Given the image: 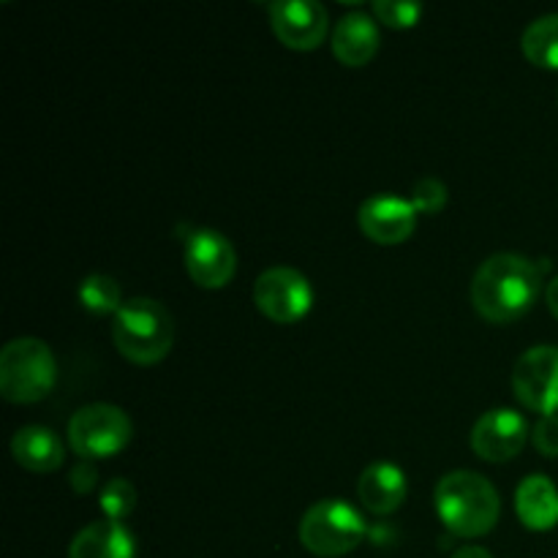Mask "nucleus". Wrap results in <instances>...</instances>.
<instances>
[{
    "label": "nucleus",
    "mask_w": 558,
    "mask_h": 558,
    "mask_svg": "<svg viewBox=\"0 0 558 558\" xmlns=\"http://www.w3.org/2000/svg\"><path fill=\"white\" fill-rule=\"evenodd\" d=\"M515 512L529 532H550L558 526V488L545 474H532L515 490Z\"/></svg>",
    "instance_id": "16"
},
{
    "label": "nucleus",
    "mask_w": 558,
    "mask_h": 558,
    "mask_svg": "<svg viewBox=\"0 0 558 558\" xmlns=\"http://www.w3.org/2000/svg\"><path fill=\"white\" fill-rule=\"evenodd\" d=\"M136 507V488L123 477H114L104 485L101 490V510L107 521H120L129 518Z\"/></svg>",
    "instance_id": "20"
},
{
    "label": "nucleus",
    "mask_w": 558,
    "mask_h": 558,
    "mask_svg": "<svg viewBox=\"0 0 558 558\" xmlns=\"http://www.w3.org/2000/svg\"><path fill=\"white\" fill-rule=\"evenodd\" d=\"M270 22L283 47L314 52L325 41L330 14L319 0H276L270 5Z\"/></svg>",
    "instance_id": "10"
},
{
    "label": "nucleus",
    "mask_w": 558,
    "mask_h": 558,
    "mask_svg": "<svg viewBox=\"0 0 558 558\" xmlns=\"http://www.w3.org/2000/svg\"><path fill=\"white\" fill-rule=\"evenodd\" d=\"M545 303H548L550 314H554L558 319V276L548 283V289H545Z\"/></svg>",
    "instance_id": "25"
},
{
    "label": "nucleus",
    "mask_w": 558,
    "mask_h": 558,
    "mask_svg": "<svg viewBox=\"0 0 558 558\" xmlns=\"http://www.w3.org/2000/svg\"><path fill=\"white\" fill-rule=\"evenodd\" d=\"M254 303L276 325H294L314 305V289L294 267H270L256 278Z\"/></svg>",
    "instance_id": "7"
},
{
    "label": "nucleus",
    "mask_w": 558,
    "mask_h": 558,
    "mask_svg": "<svg viewBox=\"0 0 558 558\" xmlns=\"http://www.w3.org/2000/svg\"><path fill=\"white\" fill-rule=\"evenodd\" d=\"M69 558H136V539L120 521H96L71 539Z\"/></svg>",
    "instance_id": "17"
},
{
    "label": "nucleus",
    "mask_w": 558,
    "mask_h": 558,
    "mask_svg": "<svg viewBox=\"0 0 558 558\" xmlns=\"http://www.w3.org/2000/svg\"><path fill=\"white\" fill-rule=\"evenodd\" d=\"M365 539V521L343 499H322L300 518V545L319 558L352 554Z\"/></svg>",
    "instance_id": "5"
},
{
    "label": "nucleus",
    "mask_w": 558,
    "mask_h": 558,
    "mask_svg": "<svg viewBox=\"0 0 558 558\" xmlns=\"http://www.w3.org/2000/svg\"><path fill=\"white\" fill-rule=\"evenodd\" d=\"M452 558H494L488 554L485 548H480V545H466V548H458Z\"/></svg>",
    "instance_id": "26"
},
{
    "label": "nucleus",
    "mask_w": 558,
    "mask_h": 558,
    "mask_svg": "<svg viewBox=\"0 0 558 558\" xmlns=\"http://www.w3.org/2000/svg\"><path fill=\"white\" fill-rule=\"evenodd\" d=\"M532 439L537 452H543L545 458H558V414L539 417V423L534 425Z\"/></svg>",
    "instance_id": "23"
},
{
    "label": "nucleus",
    "mask_w": 558,
    "mask_h": 558,
    "mask_svg": "<svg viewBox=\"0 0 558 558\" xmlns=\"http://www.w3.org/2000/svg\"><path fill=\"white\" fill-rule=\"evenodd\" d=\"M58 381L52 349L38 338H14L0 352V396L9 403H38Z\"/></svg>",
    "instance_id": "4"
},
{
    "label": "nucleus",
    "mask_w": 558,
    "mask_h": 558,
    "mask_svg": "<svg viewBox=\"0 0 558 558\" xmlns=\"http://www.w3.org/2000/svg\"><path fill=\"white\" fill-rule=\"evenodd\" d=\"M114 349L136 365H156L172 352L174 319L167 305L153 298H131L114 314Z\"/></svg>",
    "instance_id": "3"
},
{
    "label": "nucleus",
    "mask_w": 558,
    "mask_h": 558,
    "mask_svg": "<svg viewBox=\"0 0 558 558\" xmlns=\"http://www.w3.org/2000/svg\"><path fill=\"white\" fill-rule=\"evenodd\" d=\"M515 398L532 412L550 417L558 412V347H532L512 368Z\"/></svg>",
    "instance_id": "8"
},
{
    "label": "nucleus",
    "mask_w": 558,
    "mask_h": 558,
    "mask_svg": "<svg viewBox=\"0 0 558 558\" xmlns=\"http://www.w3.org/2000/svg\"><path fill=\"white\" fill-rule=\"evenodd\" d=\"M543 292V272L521 254H494L472 278V305L483 319L510 325L526 316Z\"/></svg>",
    "instance_id": "1"
},
{
    "label": "nucleus",
    "mask_w": 558,
    "mask_h": 558,
    "mask_svg": "<svg viewBox=\"0 0 558 558\" xmlns=\"http://www.w3.org/2000/svg\"><path fill=\"white\" fill-rule=\"evenodd\" d=\"M80 303L87 314L109 316L123 308V289L112 276L93 272L80 283Z\"/></svg>",
    "instance_id": "19"
},
{
    "label": "nucleus",
    "mask_w": 558,
    "mask_h": 558,
    "mask_svg": "<svg viewBox=\"0 0 558 558\" xmlns=\"http://www.w3.org/2000/svg\"><path fill=\"white\" fill-rule=\"evenodd\" d=\"M134 439V423L112 403H87L69 420V445L82 461L112 458Z\"/></svg>",
    "instance_id": "6"
},
{
    "label": "nucleus",
    "mask_w": 558,
    "mask_h": 558,
    "mask_svg": "<svg viewBox=\"0 0 558 558\" xmlns=\"http://www.w3.org/2000/svg\"><path fill=\"white\" fill-rule=\"evenodd\" d=\"M521 49L529 63H534L537 69L558 71V11L556 14L537 16L523 31Z\"/></svg>",
    "instance_id": "18"
},
{
    "label": "nucleus",
    "mask_w": 558,
    "mask_h": 558,
    "mask_svg": "<svg viewBox=\"0 0 558 558\" xmlns=\"http://www.w3.org/2000/svg\"><path fill=\"white\" fill-rule=\"evenodd\" d=\"M96 480H98V472L96 466H93V461H80L74 469H71V488H74L80 496L90 494V490L96 488Z\"/></svg>",
    "instance_id": "24"
},
{
    "label": "nucleus",
    "mask_w": 558,
    "mask_h": 558,
    "mask_svg": "<svg viewBox=\"0 0 558 558\" xmlns=\"http://www.w3.org/2000/svg\"><path fill=\"white\" fill-rule=\"evenodd\" d=\"M357 496L365 510H371L374 515H390L407 501V477L392 463H371L360 474Z\"/></svg>",
    "instance_id": "15"
},
{
    "label": "nucleus",
    "mask_w": 558,
    "mask_h": 558,
    "mask_svg": "<svg viewBox=\"0 0 558 558\" xmlns=\"http://www.w3.org/2000/svg\"><path fill=\"white\" fill-rule=\"evenodd\" d=\"M185 270L202 289H223L238 272V251L216 229H194L185 238Z\"/></svg>",
    "instance_id": "9"
},
{
    "label": "nucleus",
    "mask_w": 558,
    "mask_h": 558,
    "mask_svg": "<svg viewBox=\"0 0 558 558\" xmlns=\"http://www.w3.org/2000/svg\"><path fill=\"white\" fill-rule=\"evenodd\" d=\"M447 185L439 178H423L414 183L412 189V205L417 207V213H439L447 205Z\"/></svg>",
    "instance_id": "22"
},
{
    "label": "nucleus",
    "mask_w": 558,
    "mask_h": 558,
    "mask_svg": "<svg viewBox=\"0 0 558 558\" xmlns=\"http://www.w3.org/2000/svg\"><path fill=\"white\" fill-rule=\"evenodd\" d=\"M529 441V423L515 409H490L474 423L472 450L483 461H512Z\"/></svg>",
    "instance_id": "12"
},
{
    "label": "nucleus",
    "mask_w": 558,
    "mask_h": 558,
    "mask_svg": "<svg viewBox=\"0 0 558 558\" xmlns=\"http://www.w3.org/2000/svg\"><path fill=\"white\" fill-rule=\"evenodd\" d=\"M11 456L22 469L33 474H52L63 466V441L52 428L44 425H25L11 439Z\"/></svg>",
    "instance_id": "14"
},
{
    "label": "nucleus",
    "mask_w": 558,
    "mask_h": 558,
    "mask_svg": "<svg viewBox=\"0 0 558 558\" xmlns=\"http://www.w3.org/2000/svg\"><path fill=\"white\" fill-rule=\"evenodd\" d=\"M379 27L363 11H352L338 20L336 31H332V52L349 69H360L368 65L379 52Z\"/></svg>",
    "instance_id": "13"
},
{
    "label": "nucleus",
    "mask_w": 558,
    "mask_h": 558,
    "mask_svg": "<svg viewBox=\"0 0 558 558\" xmlns=\"http://www.w3.org/2000/svg\"><path fill=\"white\" fill-rule=\"evenodd\" d=\"M360 229L379 245H401L417 229V207L396 194H374L360 205Z\"/></svg>",
    "instance_id": "11"
},
{
    "label": "nucleus",
    "mask_w": 558,
    "mask_h": 558,
    "mask_svg": "<svg viewBox=\"0 0 558 558\" xmlns=\"http://www.w3.org/2000/svg\"><path fill=\"white\" fill-rule=\"evenodd\" d=\"M371 11H374L376 20L385 22L387 27H396V31L414 27L423 16V5L407 3V0H374Z\"/></svg>",
    "instance_id": "21"
},
{
    "label": "nucleus",
    "mask_w": 558,
    "mask_h": 558,
    "mask_svg": "<svg viewBox=\"0 0 558 558\" xmlns=\"http://www.w3.org/2000/svg\"><path fill=\"white\" fill-rule=\"evenodd\" d=\"M436 515L456 537L472 539L494 532L501 515L499 490L488 477L469 469L445 474L434 494Z\"/></svg>",
    "instance_id": "2"
}]
</instances>
